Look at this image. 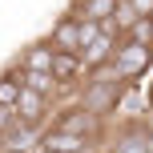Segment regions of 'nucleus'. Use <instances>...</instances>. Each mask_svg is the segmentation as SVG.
Returning <instances> with one entry per match:
<instances>
[{
	"label": "nucleus",
	"mask_w": 153,
	"mask_h": 153,
	"mask_svg": "<svg viewBox=\"0 0 153 153\" xmlns=\"http://www.w3.org/2000/svg\"><path fill=\"white\" fill-rule=\"evenodd\" d=\"M109 65H113V73L121 76V81H137V85H141V76H149L153 48H149V45H137V40H129V36H121Z\"/></svg>",
	"instance_id": "nucleus-1"
},
{
	"label": "nucleus",
	"mask_w": 153,
	"mask_h": 153,
	"mask_svg": "<svg viewBox=\"0 0 153 153\" xmlns=\"http://www.w3.org/2000/svg\"><path fill=\"white\" fill-rule=\"evenodd\" d=\"M53 125L56 129H69V133H81V137H93V141H105V121L97 113H89L76 97L53 113Z\"/></svg>",
	"instance_id": "nucleus-2"
},
{
	"label": "nucleus",
	"mask_w": 153,
	"mask_h": 153,
	"mask_svg": "<svg viewBox=\"0 0 153 153\" xmlns=\"http://www.w3.org/2000/svg\"><path fill=\"white\" fill-rule=\"evenodd\" d=\"M105 153H149V121L125 117L113 137L105 133Z\"/></svg>",
	"instance_id": "nucleus-3"
},
{
	"label": "nucleus",
	"mask_w": 153,
	"mask_h": 153,
	"mask_svg": "<svg viewBox=\"0 0 153 153\" xmlns=\"http://www.w3.org/2000/svg\"><path fill=\"white\" fill-rule=\"evenodd\" d=\"M48 105H53V97H45V93H36V89L24 85L20 97H16V105H12V113H16V121L32 125V129H45L48 125Z\"/></svg>",
	"instance_id": "nucleus-4"
},
{
	"label": "nucleus",
	"mask_w": 153,
	"mask_h": 153,
	"mask_svg": "<svg viewBox=\"0 0 153 153\" xmlns=\"http://www.w3.org/2000/svg\"><path fill=\"white\" fill-rule=\"evenodd\" d=\"M117 32H109V28H101L97 36L89 40V45L81 48V65H85V73H97V69H105L109 61H113V48H117Z\"/></svg>",
	"instance_id": "nucleus-5"
},
{
	"label": "nucleus",
	"mask_w": 153,
	"mask_h": 153,
	"mask_svg": "<svg viewBox=\"0 0 153 153\" xmlns=\"http://www.w3.org/2000/svg\"><path fill=\"white\" fill-rule=\"evenodd\" d=\"M48 40H53V48H73V53H81V36H76V12L56 16L53 28H48Z\"/></svg>",
	"instance_id": "nucleus-6"
},
{
	"label": "nucleus",
	"mask_w": 153,
	"mask_h": 153,
	"mask_svg": "<svg viewBox=\"0 0 153 153\" xmlns=\"http://www.w3.org/2000/svg\"><path fill=\"white\" fill-rule=\"evenodd\" d=\"M53 65V40H36L20 53V69H48Z\"/></svg>",
	"instance_id": "nucleus-7"
},
{
	"label": "nucleus",
	"mask_w": 153,
	"mask_h": 153,
	"mask_svg": "<svg viewBox=\"0 0 153 153\" xmlns=\"http://www.w3.org/2000/svg\"><path fill=\"white\" fill-rule=\"evenodd\" d=\"M20 85L45 93V97H53V93H56V81H53V73H48V69H20Z\"/></svg>",
	"instance_id": "nucleus-8"
},
{
	"label": "nucleus",
	"mask_w": 153,
	"mask_h": 153,
	"mask_svg": "<svg viewBox=\"0 0 153 153\" xmlns=\"http://www.w3.org/2000/svg\"><path fill=\"white\" fill-rule=\"evenodd\" d=\"M20 69H8V73H0V109H12L16 105V97H20Z\"/></svg>",
	"instance_id": "nucleus-9"
},
{
	"label": "nucleus",
	"mask_w": 153,
	"mask_h": 153,
	"mask_svg": "<svg viewBox=\"0 0 153 153\" xmlns=\"http://www.w3.org/2000/svg\"><path fill=\"white\" fill-rule=\"evenodd\" d=\"M129 40H137V45H149L153 48V16H137V20L129 24V32H125Z\"/></svg>",
	"instance_id": "nucleus-10"
},
{
	"label": "nucleus",
	"mask_w": 153,
	"mask_h": 153,
	"mask_svg": "<svg viewBox=\"0 0 153 153\" xmlns=\"http://www.w3.org/2000/svg\"><path fill=\"white\" fill-rule=\"evenodd\" d=\"M133 4H137V12H141V16H149V12H153V0H133Z\"/></svg>",
	"instance_id": "nucleus-11"
},
{
	"label": "nucleus",
	"mask_w": 153,
	"mask_h": 153,
	"mask_svg": "<svg viewBox=\"0 0 153 153\" xmlns=\"http://www.w3.org/2000/svg\"><path fill=\"white\" fill-rule=\"evenodd\" d=\"M141 93H145V105L153 109V76H149V85H145V89H141Z\"/></svg>",
	"instance_id": "nucleus-12"
},
{
	"label": "nucleus",
	"mask_w": 153,
	"mask_h": 153,
	"mask_svg": "<svg viewBox=\"0 0 153 153\" xmlns=\"http://www.w3.org/2000/svg\"><path fill=\"white\" fill-rule=\"evenodd\" d=\"M0 153H32V149H12V145H4V149H0Z\"/></svg>",
	"instance_id": "nucleus-13"
},
{
	"label": "nucleus",
	"mask_w": 153,
	"mask_h": 153,
	"mask_svg": "<svg viewBox=\"0 0 153 153\" xmlns=\"http://www.w3.org/2000/svg\"><path fill=\"white\" fill-rule=\"evenodd\" d=\"M149 153H153V125H149Z\"/></svg>",
	"instance_id": "nucleus-14"
}]
</instances>
